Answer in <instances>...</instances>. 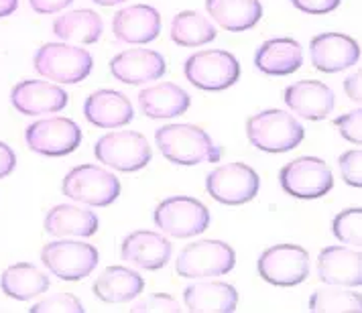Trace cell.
Segmentation results:
<instances>
[{"label":"cell","mask_w":362,"mask_h":313,"mask_svg":"<svg viewBox=\"0 0 362 313\" xmlns=\"http://www.w3.org/2000/svg\"><path fill=\"white\" fill-rule=\"evenodd\" d=\"M361 82H362V73L361 71H354L352 76H348L344 82V92L348 98L356 104L362 102V90H361Z\"/></svg>","instance_id":"cell-40"},{"label":"cell","mask_w":362,"mask_h":313,"mask_svg":"<svg viewBox=\"0 0 362 313\" xmlns=\"http://www.w3.org/2000/svg\"><path fill=\"white\" fill-rule=\"evenodd\" d=\"M261 177L245 163H228L210 171L206 177V191L224 206H245L257 198Z\"/></svg>","instance_id":"cell-11"},{"label":"cell","mask_w":362,"mask_h":313,"mask_svg":"<svg viewBox=\"0 0 362 313\" xmlns=\"http://www.w3.org/2000/svg\"><path fill=\"white\" fill-rule=\"evenodd\" d=\"M35 313H80L83 312L82 301L74 293H55V295L41 299L31 307Z\"/></svg>","instance_id":"cell-33"},{"label":"cell","mask_w":362,"mask_h":313,"mask_svg":"<svg viewBox=\"0 0 362 313\" xmlns=\"http://www.w3.org/2000/svg\"><path fill=\"white\" fill-rule=\"evenodd\" d=\"M43 226L47 234H53L57 238H66V236H94L98 230V215L92 210H86L74 203H59L55 208H51L45 214Z\"/></svg>","instance_id":"cell-26"},{"label":"cell","mask_w":362,"mask_h":313,"mask_svg":"<svg viewBox=\"0 0 362 313\" xmlns=\"http://www.w3.org/2000/svg\"><path fill=\"white\" fill-rule=\"evenodd\" d=\"M131 312H145V313H177L181 312V305L167 293H153V295L141 299L134 303Z\"/></svg>","instance_id":"cell-35"},{"label":"cell","mask_w":362,"mask_h":313,"mask_svg":"<svg viewBox=\"0 0 362 313\" xmlns=\"http://www.w3.org/2000/svg\"><path fill=\"white\" fill-rule=\"evenodd\" d=\"M112 33L122 43H151L161 33V15L148 4L124 6L112 18Z\"/></svg>","instance_id":"cell-16"},{"label":"cell","mask_w":362,"mask_h":313,"mask_svg":"<svg viewBox=\"0 0 362 313\" xmlns=\"http://www.w3.org/2000/svg\"><path fill=\"white\" fill-rule=\"evenodd\" d=\"M92 2H96L100 6H116V4H122L127 0H92Z\"/></svg>","instance_id":"cell-42"},{"label":"cell","mask_w":362,"mask_h":313,"mask_svg":"<svg viewBox=\"0 0 362 313\" xmlns=\"http://www.w3.org/2000/svg\"><path fill=\"white\" fill-rule=\"evenodd\" d=\"M25 143L37 155L66 157L80 147L82 131L71 118L53 116L29 124L25 131Z\"/></svg>","instance_id":"cell-13"},{"label":"cell","mask_w":362,"mask_h":313,"mask_svg":"<svg viewBox=\"0 0 362 313\" xmlns=\"http://www.w3.org/2000/svg\"><path fill=\"white\" fill-rule=\"evenodd\" d=\"M338 165H340V173H342V179H344L350 187H362V153L356 150H346L344 155L338 159Z\"/></svg>","instance_id":"cell-34"},{"label":"cell","mask_w":362,"mask_h":313,"mask_svg":"<svg viewBox=\"0 0 362 313\" xmlns=\"http://www.w3.org/2000/svg\"><path fill=\"white\" fill-rule=\"evenodd\" d=\"M317 275L326 285L361 287L362 256L361 250L346 247L324 248L317 256Z\"/></svg>","instance_id":"cell-20"},{"label":"cell","mask_w":362,"mask_h":313,"mask_svg":"<svg viewBox=\"0 0 362 313\" xmlns=\"http://www.w3.org/2000/svg\"><path fill=\"white\" fill-rule=\"evenodd\" d=\"M143 289H145L143 277L136 271L127 268V266H118V264L104 268L92 287L96 299L106 305L129 303L141 295Z\"/></svg>","instance_id":"cell-22"},{"label":"cell","mask_w":362,"mask_h":313,"mask_svg":"<svg viewBox=\"0 0 362 313\" xmlns=\"http://www.w3.org/2000/svg\"><path fill=\"white\" fill-rule=\"evenodd\" d=\"M247 136L252 147L275 155L299 147L303 143L305 131L291 112L263 110L248 118Z\"/></svg>","instance_id":"cell-2"},{"label":"cell","mask_w":362,"mask_h":313,"mask_svg":"<svg viewBox=\"0 0 362 313\" xmlns=\"http://www.w3.org/2000/svg\"><path fill=\"white\" fill-rule=\"evenodd\" d=\"M153 222L163 234L173 238H192L208 230L212 215L199 199L175 196L163 199L155 208Z\"/></svg>","instance_id":"cell-7"},{"label":"cell","mask_w":362,"mask_h":313,"mask_svg":"<svg viewBox=\"0 0 362 313\" xmlns=\"http://www.w3.org/2000/svg\"><path fill=\"white\" fill-rule=\"evenodd\" d=\"M83 116L100 129H118L129 124L134 116L131 100L116 90H96L83 102Z\"/></svg>","instance_id":"cell-21"},{"label":"cell","mask_w":362,"mask_h":313,"mask_svg":"<svg viewBox=\"0 0 362 313\" xmlns=\"http://www.w3.org/2000/svg\"><path fill=\"white\" fill-rule=\"evenodd\" d=\"M334 126L340 131L348 143H354L356 147L362 143V112L361 108L352 110L344 116H338L334 120Z\"/></svg>","instance_id":"cell-36"},{"label":"cell","mask_w":362,"mask_h":313,"mask_svg":"<svg viewBox=\"0 0 362 313\" xmlns=\"http://www.w3.org/2000/svg\"><path fill=\"white\" fill-rule=\"evenodd\" d=\"M183 305L196 313H230L238 305V291L222 280L194 283L183 291Z\"/></svg>","instance_id":"cell-23"},{"label":"cell","mask_w":362,"mask_h":313,"mask_svg":"<svg viewBox=\"0 0 362 313\" xmlns=\"http://www.w3.org/2000/svg\"><path fill=\"white\" fill-rule=\"evenodd\" d=\"M313 67L322 73H338L361 61V45L342 33L315 35L310 43Z\"/></svg>","instance_id":"cell-14"},{"label":"cell","mask_w":362,"mask_h":313,"mask_svg":"<svg viewBox=\"0 0 362 313\" xmlns=\"http://www.w3.org/2000/svg\"><path fill=\"white\" fill-rule=\"evenodd\" d=\"M210 18L222 29L243 33L263 18V4L259 0H206Z\"/></svg>","instance_id":"cell-27"},{"label":"cell","mask_w":362,"mask_h":313,"mask_svg":"<svg viewBox=\"0 0 362 313\" xmlns=\"http://www.w3.org/2000/svg\"><path fill=\"white\" fill-rule=\"evenodd\" d=\"M283 100L293 114L305 120H324L334 110V92L332 88L317 80H303L285 88Z\"/></svg>","instance_id":"cell-17"},{"label":"cell","mask_w":362,"mask_h":313,"mask_svg":"<svg viewBox=\"0 0 362 313\" xmlns=\"http://www.w3.org/2000/svg\"><path fill=\"white\" fill-rule=\"evenodd\" d=\"M67 92L45 80H25L11 90V104L21 114L41 116L59 112L67 106Z\"/></svg>","instance_id":"cell-15"},{"label":"cell","mask_w":362,"mask_h":313,"mask_svg":"<svg viewBox=\"0 0 362 313\" xmlns=\"http://www.w3.org/2000/svg\"><path fill=\"white\" fill-rule=\"evenodd\" d=\"M234 264L236 254L224 240H196L181 250L175 271L185 279H210L230 273Z\"/></svg>","instance_id":"cell-6"},{"label":"cell","mask_w":362,"mask_h":313,"mask_svg":"<svg viewBox=\"0 0 362 313\" xmlns=\"http://www.w3.org/2000/svg\"><path fill=\"white\" fill-rule=\"evenodd\" d=\"M189 94L175 83H157L139 92V106L143 114L155 120H169L189 110Z\"/></svg>","instance_id":"cell-25"},{"label":"cell","mask_w":362,"mask_h":313,"mask_svg":"<svg viewBox=\"0 0 362 313\" xmlns=\"http://www.w3.org/2000/svg\"><path fill=\"white\" fill-rule=\"evenodd\" d=\"M155 141L161 155L175 165H199L204 161L218 163L222 157L212 136L196 124H165L155 131Z\"/></svg>","instance_id":"cell-1"},{"label":"cell","mask_w":362,"mask_h":313,"mask_svg":"<svg viewBox=\"0 0 362 313\" xmlns=\"http://www.w3.org/2000/svg\"><path fill=\"white\" fill-rule=\"evenodd\" d=\"M17 167V155L15 150L8 147L6 143L0 141V179L2 177H8Z\"/></svg>","instance_id":"cell-39"},{"label":"cell","mask_w":362,"mask_h":313,"mask_svg":"<svg viewBox=\"0 0 362 313\" xmlns=\"http://www.w3.org/2000/svg\"><path fill=\"white\" fill-rule=\"evenodd\" d=\"M35 71L51 82L78 83L83 82L92 67L94 59L88 51L69 43H45L41 45L33 59Z\"/></svg>","instance_id":"cell-3"},{"label":"cell","mask_w":362,"mask_h":313,"mask_svg":"<svg viewBox=\"0 0 362 313\" xmlns=\"http://www.w3.org/2000/svg\"><path fill=\"white\" fill-rule=\"evenodd\" d=\"M47 271L64 280H80L94 273L100 254L96 247L80 240H55L41 250Z\"/></svg>","instance_id":"cell-9"},{"label":"cell","mask_w":362,"mask_h":313,"mask_svg":"<svg viewBox=\"0 0 362 313\" xmlns=\"http://www.w3.org/2000/svg\"><path fill=\"white\" fill-rule=\"evenodd\" d=\"M342 0H291L297 11L305 15H328L340 6Z\"/></svg>","instance_id":"cell-37"},{"label":"cell","mask_w":362,"mask_h":313,"mask_svg":"<svg viewBox=\"0 0 362 313\" xmlns=\"http://www.w3.org/2000/svg\"><path fill=\"white\" fill-rule=\"evenodd\" d=\"M51 280L47 273L37 268L31 263H17L4 268L0 277L2 293L17 301H29L35 297L43 295L49 289Z\"/></svg>","instance_id":"cell-28"},{"label":"cell","mask_w":362,"mask_h":313,"mask_svg":"<svg viewBox=\"0 0 362 313\" xmlns=\"http://www.w3.org/2000/svg\"><path fill=\"white\" fill-rule=\"evenodd\" d=\"M216 39V27L196 11H183L171 20V41L181 47H199Z\"/></svg>","instance_id":"cell-30"},{"label":"cell","mask_w":362,"mask_h":313,"mask_svg":"<svg viewBox=\"0 0 362 313\" xmlns=\"http://www.w3.org/2000/svg\"><path fill=\"white\" fill-rule=\"evenodd\" d=\"M165 69L167 66H165L163 55L153 49H143V47L122 51L110 59V73L118 82L132 83V85L155 82L163 76Z\"/></svg>","instance_id":"cell-18"},{"label":"cell","mask_w":362,"mask_h":313,"mask_svg":"<svg viewBox=\"0 0 362 313\" xmlns=\"http://www.w3.org/2000/svg\"><path fill=\"white\" fill-rule=\"evenodd\" d=\"M310 309L320 313H361L362 295L340 285H326L312 295Z\"/></svg>","instance_id":"cell-31"},{"label":"cell","mask_w":362,"mask_h":313,"mask_svg":"<svg viewBox=\"0 0 362 313\" xmlns=\"http://www.w3.org/2000/svg\"><path fill=\"white\" fill-rule=\"evenodd\" d=\"M94 155L102 165L122 173H134L148 165L153 150L141 132L118 131L100 136L94 145Z\"/></svg>","instance_id":"cell-8"},{"label":"cell","mask_w":362,"mask_h":313,"mask_svg":"<svg viewBox=\"0 0 362 313\" xmlns=\"http://www.w3.org/2000/svg\"><path fill=\"white\" fill-rule=\"evenodd\" d=\"M279 183L291 198L317 199L329 194L334 175L320 157H299L281 169Z\"/></svg>","instance_id":"cell-12"},{"label":"cell","mask_w":362,"mask_h":313,"mask_svg":"<svg viewBox=\"0 0 362 313\" xmlns=\"http://www.w3.org/2000/svg\"><path fill=\"white\" fill-rule=\"evenodd\" d=\"M102 17L92 8L69 11L53 23V33L57 39L74 41L82 45H94L102 37Z\"/></svg>","instance_id":"cell-29"},{"label":"cell","mask_w":362,"mask_h":313,"mask_svg":"<svg viewBox=\"0 0 362 313\" xmlns=\"http://www.w3.org/2000/svg\"><path fill=\"white\" fill-rule=\"evenodd\" d=\"M74 0H29L31 8L39 15H53L67 8Z\"/></svg>","instance_id":"cell-38"},{"label":"cell","mask_w":362,"mask_h":313,"mask_svg":"<svg viewBox=\"0 0 362 313\" xmlns=\"http://www.w3.org/2000/svg\"><path fill=\"white\" fill-rule=\"evenodd\" d=\"M18 8V0H0V18L11 17Z\"/></svg>","instance_id":"cell-41"},{"label":"cell","mask_w":362,"mask_h":313,"mask_svg":"<svg viewBox=\"0 0 362 313\" xmlns=\"http://www.w3.org/2000/svg\"><path fill=\"white\" fill-rule=\"evenodd\" d=\"M303 64V49L291 37L269 39L255 53V66L264 76H289Z\"/></svg>","instance_id":"cell-24"},{"label":"cell","mask_w":362,"mask_h":313,"mask_svg":"<svg viewBox=\"0 0 362 313\" xmlns=\"http://www.w3.org/2000/svg\"><path fill=\"white\" fill-rule=\"evenodd\" d=\"M120 254L127 263L141 266L145 271H159L171 259V242L163 234L136 230L122 240Z\"/></svg>","instance_id":"cell-19"},{"label":"cell","mask_w":362,"mask_h":313,"mask_svg":"<svg viewBox=\"0 0 362 313\" xmlns=\"http://www.w3.org/2000/svg\"><path fill=\"white\" fill-rule=\"evenodd\" d=\"M183 73L187 82L204 92H222L228 90L240 78L238 59L222 49L199 51L187 57Z\"/></svg>","instance_id":"cell-5"},{"label":"cell","mask_w":362,"mask_h":313,"mask_svg":"<svg viewBox=\"0 0 362 313\" xmlns=\"http://www.w3.org/2000/svg\"><path fill=\"white\" fill-rule=\"evenodd\" d=\"M261 279L275 287H296L310 275V254L297 244H277L264 250L257 261Z\"/></svg>","instance_id":"cell-10"},{"label":"cell","mask_w":362,"mask_h":313,"mask_svg":"<svg viewBox=\"0 0 362 313\" xmlns=\"http://www.w3.org/2000/svg\"><path fill=\"white\" fill-rule=\"evenodd\" d=\"M334 236L352 247H361L362 242V210L361 208H350L334 218L332 222Z\"/></svg>","instance_id":"cell-32"},{"label":"cell","mask_w":362,"mask_h":313,"mask_svg":"<svg viewBox=\"0 0 362 313\" xmlns=\"http://www.w3.org/2000/svg\"><path fill=\"white\" fill-rule=\"evenodd\" d=\"M64 196L92 208H106L120 196V182L112 171L96 165L74 167L62 182Z\"/></svg>","instance_id":"cell-4"}]
</instances>
